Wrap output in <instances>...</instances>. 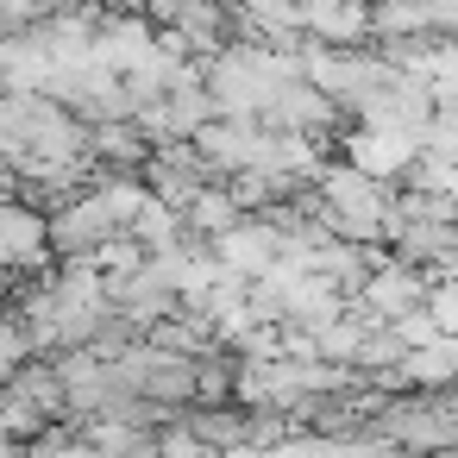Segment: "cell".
Instances as JSON below:
<instances>
[{
	"mask_svg": "<svg viewBox=\"0 0 458 458\" xmlns=\"http://www.w3.org/2000/svg\"><path fill=\"white\" fill-rule=\"evenodd\" d=\"M358 295H364L370 320H402V314H414V308L427 301V289H420V270H414V264H389V270H370V276L358 283Z\"/></svg>",
	"mask_w": 458,
	"mask_h": 458,
	"instance_id": "3",
	"label": "cell"
},
{
	"mask_svg": "<svg viewBox=\"0 0 458 458\" xmlns=\"http://www.w3.org/2000/svg\"><path fill=\"white\" fill-rule=\"evenodd\" d=\"M295 26L308 45H370V0H295Z\"/></svg>",
	"mask_w": 458,
	"mask_h": 458,
	"instance_id": "1",
	"label": "cell"
},
{
	"mask_svg": "<svg viewBox=\"0 0 458 458\" xmlns=\"http://www.w3.org/2000/svg\"><path fill=\"white\" fill-rule=\"evenodd\" d=\"M414 151H420V145H414L408 132H370V126L352 132V164L370 170V176H395V170H408Z\"/></svg>",
	"mask_w": 458,
	"mask_h": 458,
	"instance_id": "4",
	"label": "cell"
},
{
	"mask_svg": "<svg viewBox=\"0 0 458 458\" xmlns=\"http://www.w3.org/2000/svg\"><path fill=\"white\" fill-rule=\"evenodd\" d=\"M51 258V233H45V208L0 195V270H38Z\"/></svg>",
	"mask_w": 458,
	"mask_h": 458,
	"instance_id": "2",
	"label": "cell"
}]
</instances>
